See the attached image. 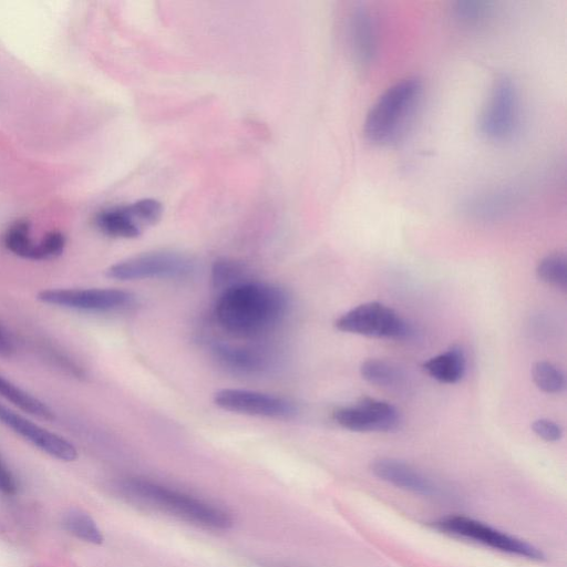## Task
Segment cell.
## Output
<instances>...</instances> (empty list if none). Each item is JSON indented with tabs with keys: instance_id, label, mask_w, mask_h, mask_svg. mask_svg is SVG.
<instances>
[{
	"instance_id": "cell-17",
	"label": "cell",
	"mask_w": 567,
	"mask_h": 567,
	"mask_svg": "<svg viewBox=\"0 0 567 567\" xmlns=\"http://www.w3.org/2000/svg\"><path fill=\"white\" fill-rule=\"evenodd\" d=\"M424 371L442 383L458 382L466 369V357L460 346H452L443 353L432 357L423 363Z\"/></svg>"
},
{
	"instance_id": "cell-20",
	"label": "cell",
	"mask_w": 567,
	"mask_h": 567,
	"mask_svg": "<svg viewBox=\"0 0 567 567\" xmlns=\"http://www.w3.org/2000/svg\"><path fill=\"white\" fill-rule=\"evenodd\" d=\"M361 377L371 384L379 386H398L403 379L402 372L392 363L369 359L360 365Z\"/></svg>"
},
{
	"instance_id": "cell-4",
	"label": "cell",
	"mask_w": 567,
	"mask_h": 567,
	"mask_svg": "<svg viewBox=\"0 0 567 567\" xmlns=\"http://www.w3.org/2000/svg\"><path fill=\"white\" fill-rule=\"evenodd\" d=\"M518 125V91L507 74L497 75L478 115L477 126L482 136L492 142H503L513 136Z\"/></svg>"
},
{
	"instance_id": "cell-6",
	"label": "cell",
	"mask_w": 567,
	"mask_h": 567,
	"mask_svg": "<svg viewBox=\"0 0 567 567\" xmlns=\"http://www.w3.org/2000/svg\"><path fill=\"white\" fill-rule=\"evenodd\" d=\"M433 527L442 533L462 537L511 555L534 560L544 558L543 553L529 543L470 517H443L433 522Z\"/></svg>"
},
{
	"instance_id": "cell-25",
	"label": "cell",
	"mask_w": 567,
	"mask_h": 567,
	"mask_svg": "<svg viewBox=\"0 0 567 567\" xmlns=\"http://www.w3.org/2000/svg\"><path fill=\"white\" fill-rule=\"evenodd\" d=\"M65 244V236L61 231H49L37 241L33 260H49L59 257L63 252Z\"/></svg>"
},
{
	"instance_id": "cell-3",
	"label": "cell",
	"mask_w": 567,
	"mask_h": 567,
	"mask_svg": "<svg viewBox=\"0 0 567 567\" xmlns=\"http://www.w3.org/2000/svg\"><path fill=\"white\" fill-rule=\"evenodd\" d=\"M422 93V82L409 76L388 87L370 107L363 124L365 137L388 144L399 137L413 115Z\"/></svg>"
},
{
	"instance_id": "cell-2",
	"label": "cell",
	"mask_w": 567,
	"mask_h": 567,
	"mask_svg": "<svg viewBox=\"0 0 567 567\" xmlns=\"http://www.w3.org/2000/svg\"><path fill=\"white\" fill-rule=\"evenodd\" d=\"M124 493L142 504L210 529H227L233 518L225 509L145 478H130Z\"/></svg>"
},
{
	"instance_id": "cell-29",
	"label": "cell",
	"mask_w": 567,
	"mask_h": 567,
	"mask_svg": "<svg viewBox=\"0 0 567 567\" xmlns=\"http://www.w3.org/2000/svg\"><path fill=\"white\" fill-rule=\"evenodd\" d=\"M13 351H14V346H13V342H12L10 336L0 326V355L9 357L13 353Z\"/></svg>"
},
{
	"instance_id": "cell-23",
	"label": "cell",
	"mask_w": 567,
	"mask_h": 567,
	"mask_svg": "<svg viewBox=\"0 0 567 567\" xmlns=\"http://www.w3.org/2000/svg\"><path fill=\"white\" fill-rule=\"evenodd\" d=\"M532 375L535 384L544 392L560 393L565 390L566 379L564 372L550 362H536L533 365Z\"/></svg>"
},
{
	"instance_id": "cell-18",
	"label": "cell",
	"mask_w": 567,
	"mask_h": 567,
	"mask_svg": "<svg viewBox=\"0 0 567 567\" xmlns=\"http://www.w3.org/2000/svg\"><path fill=\"white\" fill-rule=\"evenodd\" d=\"M0 398L14 408L42 420L54 419L52 409L43 401L0 374Z\"/></svg>"
},
{
	"instance_id": "cell-14",
	"label": "cell",
	"mask_w": 567,
	"mask_h": 567,
	"mask_svg": "<svg viewBox=\"0 0 567 567\" xmlns=\"http://www.w3.org/2000/svg\"><path fill=\"white\" fill-rule=\"evenodd\" d=\"M348 29L357 62L361 65L370 64L377 55L378 38L374 19L363 4L354 7L350 13Z\"/></svg>"
},
{
	"instance_id": "cell-24",
	"label": "cell",
	"mask_w": 567,
	"mask_h": 567,
	"mask_svg": "<svg viewBox=\"0 0 567 567\" xmlns=\"http://www.w3.org/2000/svg\"><path fill=\"white\" fill-rule=\"evenodd\" d=\"M244 267L234 260L218 259L212 268V280L216 288L223 290L244 281Z\"/></svg>"
},
{
	"instance_id": "cell-21",
	"label": "cell",
	"mask_w": 567,
	"mask_h": 567,
	"mask_svg": "<svg viewBox=\"0 0 567 567\" xmlns=\"http://www.w3.org/2000/svg\"><path fill=\"white\" fill-rule=\"evenodd\" d=\"M65 530L84 542L99 545L103 542V535L94 519L82 511H70L63 517Z\"/></svg>"
},
{
	"instance_id": "cell-15",
	"label": "cell",
	"mask_w": 567,
	"mask_h": 567,
	"mask_svg": "<svg viewBox=\"0 0 567 567\" xmlns=\"http://www.w3.org/2000/svg\"><path fill=\"white\" fill-rule=\"evenodd\" d=\"M217 362L227 370L243 375L265 372L270 364L269 357L260 349L217 343L213 348Z\"/></svg>"
},
{
	"instance_id": "cell-10",
	"label": "cell",
	"mask_w": 567,
	"mask_h": 567,
	"mask_svg": "<svg viewBox=\"0 0 567 567\" xmlns=\"http://www.w3.org/2000/svg\"><path fill=\"white\" fill-rule=\"evenodd\" d=\"M333 420L353 432H392L400 427L401 415L391 403L364 396L352 405L333 411Z\"/></svg>"
},
{
	"instance_id": "cell-27",
	"label": "cell",
	"mask_w": 567,
	"mask_h": 567,
	"mask_svg": "<svg viewBox=\"0 0 567 567\" xmlns=\"http://www.w3.org/2000/svg\"><path fill=\"white\" fill-rule=\"evenodd\" d=\"M532 430L537 436L547 442H556L563 436L560 425L547 419H538L534 421Z\"/></svg>"
},
{
	"instance_id": "cell-16",
	"label": "cell",
	"mask_w": 567,
	"mask_h": 567,
	"mask_svg": "<svg viewBox=\"0 0 567 567\" xmlns=\"http://www.w3.org/2000/svg\"><path fill=\"white\" fill-rule=\"evenodd\" d=\"M516 196L508 189H493L467 197L461 205L463 212L477 219H494L514 208Z\"/></svg>"
},
{
	"instance_id": "cell-19",
	"label": "cell",
	"mask_w": 567,
	"mask_h": 567,
	"mask_svg": "<svg viewBox=\"0 0 567 567\" xmlns=\"http://www.w3.org/2000/svg\"><path fill=\"white\" fill-rule=\"evenodd\" d=\"M3 246L11 254L33 260L37 241L31 237V224L20 219L11 224L3 235Z\"/></svg>"
},
{
	"instance_id": "cell-11",
	"label": "cell",
	"mask_w": 567,
	"mask_h": 567,
	"mask_svg": "<svg viewBox=\"0 0 567 567\" xmlns=\"http://www.w3.org/2000/svg\"><path fill=\"white\" fill-rule=\"evenodd\" d=\"M0 423L43 453L64 462L78 457L75 446L65 437L41 426L0 402Z\"/></svg>"
},
{
	"instance_id": "cell-28",
	"label": "cell",
	"mask_w": 567,
	"mask_h": 567,
	"mask_svg": "<svg viewBox=\"0 0 567 567\" xmlns=\"http://www.w3.org/2000/svg\"><path fill=\"white\" fill-rule=\"evenodd\" d=\"M17 491V483L11 472L0 461V492L4 494H14Z\"/></svg>"
},
{
	"instance_id": "cell-1",
	"label": "cell",
	"mask_w": 567,
	"mask_h": 567,
	"mask_svg": "<svg viewBox=\"0 0 567 567\" xmlns=\"http://www.w3.org/2000/svg\"><path fill=\"white\" fill-rule=\"evenodd\" d=\"M287 310L288 298L279 287L244 280L221 291L215 317L228 333L255 338L277 327Z\"/></svg>"
},
{
	"instance_id": "cell-5",
	"label": "cell",
	"mask_w": 567,
	"mask_h": 567,
	"mask_svg": "<svg viewBox=\"0 0 567 567\" xmlns=\"http://www.w3.org/2000/svg\"><path fill=\"white\" fill-rule=\"evenodd\" d=\"M338 330L370 337L402 340L410 337V324L392 308L379 302L361 303L341 315L334 322Z\"/></svg>"
},
{
	"instance_id": "cell-12",
	"label": "cell",
	"mask_w": 567,
	"mask_h": 567,
	"mask_svg": "<svg viewBox=\"0 0 567 567\" xmlns=\"http://www.w3.org/2000/svg\"><path fill=\"white\" fill-rule=\"evenodd\" d=\"M214 402L224 410L255 416L290 417L297 412L295 404L287 399L245 389L219 390Z\"/></svg>"
},
{
	"instance_id": "cell-7",
	"label": "cell",
	"mask_w": 567,
	"mask_h": 567,
	"mask_svg": "<svg viewBox=\"0 0 567 567\" xmlns=\"http://www.w3.org/2000/svg\"><path fill=\"white\" fill-rule=\"evenodd\" d=\"M194 270L189 257L174 251H153L116 262L106 269V276L116 280L153 278H183Z\"/></svg>"
},
{
	"instance_id": "cell-8",
	"label": "cell",
	"mask_w": 567,
	"mask_h": 567,
	"mask_svg": "<svg viewBox=\"0 0 567 567\" xmlns=\"http://www.w3.org/2000/svg\"><path fill=\"white\" fill-rule=\"evenodd\" d=\"M37 298L60 308L85 312H110L128 307L134 296L115 288H53L41 290Z\"/></svg>"
},
{
	"instance_id": "cell-9",
	"label": "cell",
	"mask_w": 567,
	"mask_h": 567,
	"mask_svg": "<svg viewBox=\"0 0 567 567\" xmlns=\"http://www.w3.org/2000/svg\"><path fill=\"white\" fill-rule=\"evenodd\" d=\"M162 214L159 202L143 198L100 212L95 217V225L100 231L113 238H136L145 227L155 225Z\"/></svg>"
},
{
	"instance_id": "cell-22",
	"label": "cell",
	"mask_w": 567,
	"mask_h": 567,
	"mask_svg": "<svg viewBox=\"0 0 567 567\" xmlns=\"http://www.w3.org/2000/svg\"><path fill=\"white\" fill-rule=\"evenodd\" d=\"M539 280L555 288L567 289V258L564 252H554L544 257L537 265Z\"/></svg>"
},
{
	"instance_id": "cell-13",
	"label": "cell",
	"mask_w": 567,
	"mask_h": 567,
	"mask_svg": "<svg viewBox=\"0 0 567 567\" xmlns=\"http://www.w3.org/2000/svg\"><path fill=\"white\" fill-rule=\"evenodd\" d=\"M371 471L378 478L414 494L426 497H442L446 494L431 477L396 458H377L371 463Z\"/></svg>"
},
{
	"instance_id": "cell-26",
	"label": "cell",
	"mask_w": 567,
	"mask_h": 567,
	"mask_svg": "<svg viewBox=\"0 0 567 567\" xmlns=\"http://www.w3.org/2000/svg\"><path fill=\"white\" fill-rule=\"evenodd\" d=\"M453 12L462 23L475 24L485 17L487 3L475 0L457 1L453 7Z\"/></svg>"
}]
</instances>
